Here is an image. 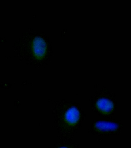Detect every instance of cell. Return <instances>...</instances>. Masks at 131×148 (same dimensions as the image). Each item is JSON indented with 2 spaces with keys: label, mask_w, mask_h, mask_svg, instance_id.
Masks as SVG:
<instances>
[{
  "label": "cell",
  "mask_w": 131,
  "mask_h": 148,
  "mask_svg": "<svg viewBox=\"0 0 131 148\" xmlns=\"http://www.w3.org/2000/svg\"><path fill=\"white\" fill-rule=\"evenodd\" d=\"M80 113L75 107H72L68 110L65 115V119L67 123L71 125L75 124L79 121Z\"/></svg>",
  "instance_id": "6da1fadb"
},
{
  "label": "cell",
  "mask_w": 131,
  "mask_h": 148,
  "mask_svg": "<svg viewBox=\"0 0 131 148\" xmlns=\"http://www.w3.org/2000/svg\"><path fill=\"white\" fill-rule=\"evenodd\" d=\"M96 106L99 110L105 114L111 112L114 107L112 102L106 98L99 99L96 103Z\"/></svg>",
  "instance_id": "7a4b0ae2"
},
{
  "label": "cell",
  "mask_w": 131,
  "mask_h": 148,
  "mask_svg": "<svg viewBox=\"0 0 131 148\" xmlns=\"http://www.w3.org/2000/svg\"><path fill=\"white\" fill-rule=\"evenodd\" d=\"M67 148L65 147H62V148Z\"/></svg>",
  "instance_id": "277c9868"
},
{
  "label": "cell",
  "mask_w": 131,
  "mask_h": 148,
  "mask_svg": "<svg viewBox=\"0 0 131 148\" xmlns=\"http://www.w3.org/2000/svg\"><path fill=\"white\" fill-rule=\"evenodd\" d=\"M95 127L96 130L100 131H114L118 128V125L114 123L107 121H99L95 124Z\"/></svg>",
  "instance_id": "3957f363"
}]
</instances>
